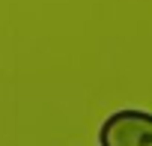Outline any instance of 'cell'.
Masks as SVG:
<instances>
[{
    "label": "cell",
    "instance_id": "6da1fadb",
    "mask_svg": "<svg viewBox=\"0 0 152 146\" xmlns=\"http://www.w3.org/2000/svg\"><path fill=\"white\" fill-rule=\"evenodd\" d=\"M99 146H152V113L146 110H116L99 128Z\"/></svg>",
    "mask_w": 152,
    "mask_h": 146
}]
</instances>
